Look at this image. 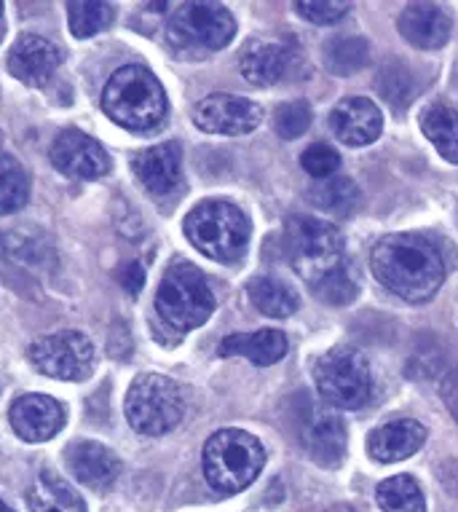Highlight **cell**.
<instances>
[{
    "label": "cell",
    "instance_id": "obj_22",
    "mask_svg": "<svg viewBox=\"0 0 458 512\" xmlns=\"http://www.w3.org/2000/svg\"><path fill=\"white\" fill-rule=\"evenodd\" d=\"M346 443H349L346 427L333 413H322L306 429V448L311 459L325 470H333L346 459Z\"/></svg>",
    "mask_w": 458,
    "mask_h": 512
},
{
    "label": "cell",
    "instance_id": "obj_38",
    "mask_svg": "<svg viewBox=\"0 0 458 512\" xmlns=\"http://www.w3.org/2000/svg\"><path fill=\"white\" fill-rule=\"evenodd\" d=\"M440 483L448 488V494L458 496V459H448L440 464Z\"/></svg>",
    "mask_w": 458,
    "mask_h": 512
},
{
    "label": "cell",
    "instance_id": "obj_32",
    "mask_svg": "<svg viewBox=\"0 0 458 512\" xmlns=\"http://www.w3.org/2000/svg\"><path fill=\"white\" fill-rule=\"evenodd\" d=\"M314 295H317L319 301L327 303V306H349L354 298H357L359 287L357 279L351 274L349 263H343L335 271H330L327 277H322L317 285H311Z\"/></svg>",
    "mask_w": 458,
    "mask_h": 512
},
{
    "label": "cell",
    "instance_id": "obj_35",
    "mask_svg": "<svg viewBox=\"0 0 458 512\" xmlns=\"http://www.w3.org/2000/svg\"><path fill=\"white\" fill-rule=\"evenodd\" d=\"M349 3H333V0H327V3H295V11H298L300 17H306L314 25H338L346 14H349Z\"/></svg>",
    "mask_w": 458,
    "mask_h": 512
},
{
    "label": "cell",
    "instance_id": "obj_28",
    "mask_svg": "<svg viewBox=\"0 0 458 512\" xmlns=\"http://www.w3.org/2000/svg\"><path fill=\"white\" fill-rule=\"evenodd\" d=\"M30 196V177L14 156L0 153V215L22 210Z\"/></svg>",
    "mask_w": 458,
    "mask_h": 512
},
{
    "label": "cell",
    "instance_id": "obj_7",
    "mask_svg": "<svg viewBox=\"0 0 458 512\" xmlns=\"http://www.w3.org/2000/svg\"><path fill=\"white\" fill-rule=\"evenodd\" d=\"M126 419L145 437L167 435L183 421V392L175 381L159 373H142L126 392Z\"/></svg>",
    "mask_w": 458,
    "mask_h": 512
},
{
    "label": "cell",
    "instance_id": "obj_15",
    "mask_svg": "<svg viewBox=\"0 0 458 512\" xmlns=\"http://www.w3.org/2000/svg\"><path fill=\"white\" fill-rule=\"evenodd\" d=\"M330 129L343 145L362 148L375 143L384 132V116L367 97H346L330 113Z\"/></svg>",
    "mask_w": 458,
    "mask_h": 512
},
{
    "label": "cell",
    "instance_id": "obj_24",
    "mask_svg": "<svg viewBox=\"0 0 458 512\" xmlns=\"http://www.w3.org/2000/svg\"><path fill=\"white\" fill-rule=\"evenodd\" d=\"M27 504L30 512H86L81 494L51 472L38 475L33 488L27 491Z\"/></svg>",
    "mask_w": 458,
    "mask_h": 512
},
{
    "label": "cell",
    "instance_id": "obj_27",
    "mask_svg": "<svg viewBox=\"0 0 458 512\" xmlns=\"http://www.w3.org/2000/svg\"><path fill=\"white\" fill-rule=\"evenodd\" d=\"M378 507L384 512H426L424 491L416 478L410 475H394L378 486Z\"/></svg>",
    "mask_w": 458,
    "mask_h": 512
},
{
    "label": "cell",
    "instance_id": "obj_34",
    "mask_svg": "<svg viewBox=\"0 0 458 512\" xmlns=\"http://www.w3.org/2000/svg\"><path fill=\"white\" fill-rule=\"evenodd\" d=\"M300 164L303 169L309 172L311 177H317V180H327V177H333L338 169H341V156L335 148L325 143H314L309 145L303 156H300Z\"/></svg>",
    "mask_w": 458,
    "mask_h": 512
},
{
    "label": "cell",
    "instance_id": "obj_20",
    "mask_svg": "<svg viewBox=\"0 0 458 512\" xmlns=\"http://www.w3.org/2000/svg\"><path fill=\"white\" fill-rule=\"evenodd\" d=\"M426 443V427L416 419H397L381 424L367 437V454L375 462L394 464L418 454V448Z\"/></svg>",
    "mask_w": 458,
    "mask_h": 512
},
{
    "label": "cell",
    "instance_id": "obj_33",
    "mask_svg": "<svg viewBox=\"0 0 458 512\" xmlns=\"http://www.w3.org/2000/svg\"><path fill=\"white\" fill-rule=\"evenodd\" d=\"M311 126V108L309 102L295 100L279 105L274 113V129L276 135L284 140H295V137L306 135Z\"/></svg>",
    "mask_w": 458,
    "mask_h": 512
},
{
    "label": "cell",
    "instance_id": "obj_16",
    "mask_svg": "<svg viewBox=\"0 0 458 512\" xmlns=\"http://www.w3.org/2000/svg\"><path fill=\"white\" fill-rule=\"evenodd\" d=\"M9 421L25 443H46L65 427V408L46 395H25L14 400Z\"/></svg>",
    "mask_w": 458,
    "mask_h": 512
},
{
    "label": "cell",
    "instance_id": "obj_3",
    "mask_svg": "<svg viewBox=\"0 0 458 512\" xmlns=\"http://www.w3.org/2000/svg\"><path fill=\"white\" fill-rule=\"evenodd\" d=\"M188 242L217 263L242 261L250 244V218L236 204L207 199L196 204L183 223Z\"/></svg>",
    "mask_w": 458,
    "mask_h": 512
},
{
    "label": "cell",
    "instance_id": "obj_19",
    "mask_svg": "<svg viewBox=\"0 0 458 512\" xmlns=\"http://www.w3.org/2000/svg\"><path fill=\"white\" fill-rule=\"evenodd\" d=\"M397 27L410 46L421 51H434L448 43L453 22H450L448 11L440 9L437 3H410L397 19Z\"/></svg>",
    "mask_w": 458,
    "mask_h": 512
},
{
    "label": "cell",
    "instance_id": "obj_25",
    "mask_svg": "<svg viewBox=\"0 0 458 512\" xmlns=\"http://www.w3.org/2000/svg\"><path fill=\"white\" fill-rule=\"evenodd\" d=\"M250 298L255 303V309H260L268 317H290L295 314L300 306L298 293L287 287L279 279H268V277H258L250 282Z\"/></svg>",
    "mask_w": 458,
    "mask_h": 512
},
{
    "label": "cell",
    "instance_id": "obj_6",
    "mask_svg": "<svg viewBox=\"0 0 458 512\" xmlns=\"http://www.w3.org/2000/svg\"><path fill=\"white\" fill-rule=\"evenodd\" d=\"M319 397L341 411H357L367 405L373 395V373L370 362L354 346H333L325 357L314 365Z\"/></svg>",
    "mask_w": 458,
    "mask_h": 512
},
{
    "label": "cell",
    "instance_id": "obj_29",
    "mask_svg": "<svg viewBox=\"0 0 458 512\" xmlns=\"http://www.w3.org/2000/svg\"><path fill=\"white\" fill-rule=\"evenodd\" d=\"M378 94L384 97L394 110H405L410 102L416 100L418 81L402 62H389L381 68L378 78H375Z\"/></svg>",
    "mask_w": 458,
    "mask_h": 512
},
{
    "label": "cell",
    "instance_id": "obj_9",
    "mask_svg": "<svg viewBox=\"0 0 458 512\" xmlns=\"http://www.w3.org/2000/svg\"><path fill=\"white\" fill-rule=\"evenodd\" d=\"M169 43L185 57L225 49L234 41L236 19L223 3H183L169 22Z\"/></svg>",
    "mask_w": 458,
    "mask_h": 512
},
{
    "label": "cell",
    "instance_id": "obj_31",
    "mask_svg": "<svg viewBox=\"0 0 458 512\" xmlns=\"http://www.w3.org/2000/svg\"><path fill=\"white\" fill-rule=\"evenodd\" d=\"M67 17L75 38H92L113 25L116 9L110 3H67Z\"/></svg>",
    "mask_w": 458,
    "mask_h": 512
},
{
    "label": "cell",
    "instance_id": "obj_18",
    "mask_svg": "<svg viewBox=\"0 0 458 512\" xmlns=\"http://www.w3.org/2000/svg\"><path fill=\"white\" fill-rule=\"evenodd\" d=\"M65 462L75 475V480L94 488V491H105L121 475L118 456L102 443H92V440H81V443L70 445L65 451Z\"/></svg>",
    "mask_w": 458,
    "mask_h": 512
},
{
    "label": "cell",
    "instance_id": "obj_23",
    "mask_svg": "<svg viewBox=\"0 0 458 512\" xmlns=\"http://www.w3.org/2000/svg\"><path fill=\"white\" fill-rule=\"evenodd\" d=\"M421 132L442 159L458 164V110L445 102H432L421 113Z\"/></svg>",
    "mask_w": 458,
    "mask_h": 512
},
{
    "label": "cell",
    "instance_id": "obj_14",
    "mask_svg": "<svg viewBox=\"0 0 458 512\" xmlns=\"http://www.w3.org/2000/svg\"><path fill=\"white\" fill-rule=\"evenodd\" d=\"M62 62V51L43 35H19L9 51V73L27 86H43Z\"/></svg>",
    "mask_w": 458,
    "mask_h": 512
},
{
    "label": "cell",
    "instance_id": "obj_13",
    "mask_svg": "<svg viewBox=\"0 0 458 512\" xmlns=\"http://www.w3.org/2000/svg\"><path fill=\"white\" fill-rule=\"evenodd\" d=\"M306 59L292 41H252L242 54V76L255 86L292 78Z\"/></svg>",
    "mask_w": 458,
    "mask_h": 512
},
{
    "label": "cell",
    "instance_id": "obj_30",
    "mask_svg": "<svg viewBox=\"0 0 458 512\" xmlns=\"http://www.w3.org/2000/svg\"><path fill=\"white\" fill-rule=\"evenodd\" d=\"M309 202L317 210L335 212V215H349L359 202V188L349 177H327L325 183L311 188Z\"/></svg>",
    "mask_w": 458,
    "mask_h": 512
},
{
    "label": "cell",
    "instance_id": "obj_37",
    "mask_svg": "<svg viewBox=\"0 0 458 512\" xmlns=\"http://www.w3.org/2000/svg\"><path fill=\"white\" fill-rule=\"evenodd\" d=\"M121 285H124V290L129 295L140 293L142 285H145V271H142L140 263H129V266H124V271H121Z\"/></svg>",
    "mask_w": 458,
    "mask_h": 512
},
{
    "label": "cell",
    "instance_id": "obj_41",
    "mask_svg": "<svg viewBox=\"0 0 458 512\" xmlns=\"http://www.w3.org/2000/svg\"><path fill=\"white\" fill-rule=\"evenodd\" d=\"M0 14H3V3H0Z\"/></svg>",
    "mask_w": 458,
    "mask_h": 512
},
{
    "label": "cell",
    "instance_id": "obj_26",
    "mask_svg": "<svg viewBox=\"0 0 458 512\" xmlns=\"http://www.w3.org/2000/svg\"><path fill=\"white\" fill-rule=\"evenodd\" d=\"M325 68L333 76H354L370 62V43L365 38H333L322 49Z\"/></svg>",
    "mask_w": 458,
    "mask_h": 512
},
{
    "label": "cell",
    "instance_id": "obj_11",
    "mask_svg": "<svg viewBox=\"0 0 458 512\" xmlns=\"http://www.w3.org/2000/svg\"><path fill=\"white\" fill-rule=\"evenodd\" d=\"M193 121L207 135H250L263 121L258 102L236 94H209L193 110Z\"/></svg>",
    "mask_w": 458,
    "mask_h": 512
},
{
    "label": "cell",
    "instance_id": "obj_4",
    "mask_svg": "<svg viewBox=\"0 0 458 512\" xmlns=\"http://www.w3.org/2000/svg\"><path fill=\"white\" fill-rule=\"evenodd\" d=\"M266 448L242 429H220L204 445V478L220 494H239L258 478Z\"/></svg>",
    "mask_w": 458,
    "mask_h": 512
},
{
    "label": "cell",
    "instance_id": "obj_17",
    "mask_svg": "<svg viewBox=\"0 0 458 512\" xmlns=\"http://www.w3.org/2000/svg\"><path fill=\"white\" fill-rule=\"evenodd\" d=\"M132 169L145 191L153 196H167L183 180V151L177 143H161L134 153Z\"/></svg>",
    "mask_w": 458,
    "mask_h": 512
},
{
    "label": "cell",
    "instance_id": "obj_2",
    "mask_svg": "<svg viewBox=\"0 0 458 512\" xmlns=\"http://www.w3.org/2000/svg\"><path fill=\"white\" fill-rule=\"evenodd\" d=\"M102 110L134 135H148L167 118V92L148 68L126 65L110 76L102 92Z\"/></svg>",
    "mask_w": 458,
    "mask_h": 512
},
{
    "label": "cell",
    "instance_id": "obj_40",
    "mask_svg": "<svg viewBox=\"0 0 458 512\" xmlns=\"http://www.w3.org/2000/svg\"><path fill=\"white\" fill-rule=\"evenodd\" d=\"M0 512H14V510H11L9 504H6V502H3V499H0Z\"/></svg>",
    "mask_w": 458,
    "mask_h": 512
},
{
    "label": "cell",
    "instance_id": "obj_12",
    "mask_svg": "<svg viewBox=\"0 0 458 512\" xmlns=\"http://www.w3.org/2000/svg\"><path fill=\"white\" fill-rule=\"evenodd\" d=\"M51 164L75 180H100L110 172V156L105 148L81 129L59 132L51 145Z\"/></svg>",
    "mask_w": 458,
    "mask_h": 512
},
{
    "label": "cell",
    "instance_id": "obj_10",
    "mask_svg": "<svg viewBox=\"0 0 458 512\" xmlns=\"http://www.w3.org/2000/svg\"><path fill=\"white\" fill-rule=\"evenodd\" d=\"M30 362L38 373L59 381H84L94 370V346L84 333L62 330L30 346Z\"/></svg>",
    "mask_w": 458,
    "mask_h": 512
},
{
    "label": "cell",
    "instance_id": "obj_39",
    "mask_svg": "<svg viewBox=\"0 0 458 512\" xmlns=\"http://www.w3.org/2000/svg\"><path fill=\"white\" fill-rule=\"evenodd\" d=\"M327 512H354V507H349V504H335V507H330Z\"/></svg>",
    "mask_w": 458,
    "mask_h": 512
},
{
    "label": "cell",
    "instance_id": "obj_8",
    "mask_svg": "<svg viewBox=\"0 0 458 512\" xmlns=\"http://www.w3.org/2000/svg\"><path fill=\"white\" fill-rule=\"evenodd\" d=\"M284 242H287L292 269L298 271L300 277L309 279V285H317L319 279L346 263L343 261V236L333 223H325V220L290 218Z\"/></svg>",
    "mask_w": 458,
    "mask_h": 512
},
{
    "label": "cell",
    "instance_id": "obj_1",
    "mask_svg": "<svg viewBox=\"0 0 458 512\" xmlns=\"http://www.w3.org/2000/svg\"><path fill=\"white\" fill-rule=\"evenodd\" d=\"M370 269L381 285L408 303H426L445 282V261L432 239L389 234L370 252Z\"/></svg>",
    "mask_w": 458,
    "mask_h": 512
},
{
    "label": "cell",
    "instance_id": "obj_5",
    "mask_svg": "<svg viewBox=\"0 0 458 512\" xmlns=\"http://www.w3.org/2000/svg\"><path fill=\"white\" fill-rule=\"evenodd\" d=\"M156 311L177 333L204 325L212 311H215V295L193 263L175 261L161 279L159 293H156Z\"/></svg>",
    "mask_w": 458,
    "mask_h": 512
},
{
    "label": "cell",
    "instance_id": "obj_36",
    "mask_svg": "<svg viewBox=\"0 0 458 512\" xmlns=\"http://www.w3.org/2000/svg\"><path fill=\"white\" fill-rule=\"evenodd\" d=\"M440 397H442V403L448 405L450 416H453L458 424V368H453L448 376L442 378Z\"/></svg>",
    "mask_w": 458,
    "mask_h": 512
},
{
    "label": "cell",
    "instance_id": "obj_21",
    "mask_svg": "<svg viewBox=\"0 0 458 512\" xmlns=\"http://www.w3.org/2000/svg\"><path fill=\"white\" fill-rule=\"evenodd\" d=\"M220 357H247L252 365L268 368L287 354V336L282 330L266 328L255 333H236L220 341L217 346Z\"/></svg>",
    "mask_w": 458,
    "mask_h": 512
}]
</instances>
